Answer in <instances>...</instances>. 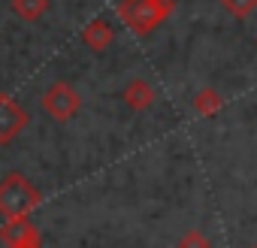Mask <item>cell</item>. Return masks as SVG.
Returning a JSON list of instances; mask_svg holds the SVG:
<instances>
[{
    "label": "cell",
    "instance_id": "obj_1",
    "mask_svg": "<svg viewBox=\"0 0 257 248\" xmlns=\"http://www.w3.org/2000/svg\"><path fill=\"white\" fill-rule=\"evenodd\" d=\"M176 13V0H121L118 19L137 37H149Z\"/></svg>",
    "mask_w": 257,
    "mask_h": 248
},
{
    "label": "cell",
    "instance_id": "obj_2",
    "mask_svg": "<svg viewBox=\"0 0 257 248\" xmlns=\"http://www.w3.org/2000/svg\"><path fill=\"white\" fill-rule=\"evenodd\" d=\"M40 206L37 185L22 173H7L0 179V215L10 218H28Z\"/></svg>",
    "mask_w": 257,
    "mask_h": 248
},
{
    "label": "cell",
    "instance_id": "obj_3",
    "mask_svg": "<svg viewBox=\"0 0 257 248\" xmlns=\"http://www.w3.org/2000/svg\"><path fill=\"white\" fill-rule=\"evenodd\" d=\"M82 106V97L79 91L70 85V82H55L49 85V91L43 94V109L55 118V121H70Z\"/></svg>",
    "mask_w": 257,
    "mask_h": 248
},
{
    "label": "cell",
    "instance_id": "obj_4",
    "mask_svg": "<svg viewBox=\"0 0 257 248\" xmlns=\"http://www.w3.org/2000/svg\"><path fill=\"white\" fill-rule=\"evenodd\" d=\"M28 121H31L28 109L19 100H13L10 94H0V146L13 143L28 128Z\"/></svg>",
    "mask_w": 257,
    "mask_h": 248
},
{
    "label": "cell",
    "instance_id": "obj_5",
    "mask_svg": "<svg viewBox=\"0 0 257 248\" xmlns=\"http://www.w3.org/2000/svg\"><path fill=\"white\" fill-rule=\"evenodd\" d=\"M0 239L10 248H25V245H40V230L31 218H10L0 227Z\"/></svg>",
    "mask_w": 257,
    "mask_h": 248
},
{
    "label": "cell",
    "instance_id": "obj_6",
    "mask_svg": "<svg viewBox=\"0 0 257 248\" xmlns=\"http://www.w3.org/2000/svg\"><path fill=\"white\" fill-rule=\"evenodd\" d=\"M112 40H115V31H112V25H109L106 19H94V22H88V28L82 31V43H85L91 52H106V49L112 46Z\"/></svg>",
    "mask_w": 257,
    "mask_h": 248
},
{
    "label": "cell",
    "instance_id": "obj_7",
    "mask_svg": "<svg viewBox=\"0 0 257 248\" xmlns=\"http://www.w3.org/2000/svg\"><path fill=\"white\" fill-rule=\"evenodd\" d=\"M124 103L131 106L134 112H143L155 103V88L146 82V79H134V82H127L124 88Z\"/></svg>",
    "mask_w": 257,
    "mask_h": 248
},
{
    "label": "cell",
    "instance_id": "obj_8",
    "mask_svg": "<svg viewBox=\"0 0 257 248\" xmlns=\"http://www.w3.org/2000/svg\"><path fill=\"white\" fill-rule=\"evenodd\" d=\"M221 106H224V100H221V94H218L215 88H203V91L194 97V112L203 115V118H212L215 112H221Z\"/></svg>",
    "mask_w": 257,
    "mask_h": 248
},
{
    "label": "cell",
    "instance_id": "obj_9",
    "mask_svg": "<svg viewBox=\"0 0 257 248\" xmlns=\"http://www.w3.org/2000/svg\"><path fill=\"white\" fill-rule=\"evenodd\" d=\"M49 10V0H13V13L25 22H40Z\"/></svg>",
    "mask_w": 257,
    "mask_h": 248
},
{
    "label": "cell",
    "instance_id": "obj_10",
    "mask_svg": "<svg viewBox=\"0 0 257 248\" xmlns=\"http://www.w3.org/2000/svg\"><path fill=\"white\" fill-rule=\"evenodd\" d=\"M221 7L233 19H248L251 13H257V0H221Z\"/></svg>",
    "mask_w": 257,
    "mask_h": 248
},
{
    "label": "cell",
    "instance_id": "obj_11",
    "mask_svg": "<svg viewBox=\"0 0 257 248\" xmlns=\"http://www.w3.org/2000/svg\"><path fill=\"white\" fill-rule=\"evenodd\" d=\"M179 248H212V242L206 239V233H200V230H188V233L179 239Z\"/></svg>",
    "mask_w": 257,
    "mask_h": 248
},
{
    "label": "cell",
    "instance_id": "obj_12",
    "mask_svg": "<svg viewBox=\"0 0 257 248\" xmlns=\"http://www.w3.org/2000/svg\"><path fill=\"white\" fill-rule=\"evenodd\" d=\"M25 248H40V245H25Z\"/></svg>",
    "mask_w": 257,
    "mask_h": 248
}]
</instances>
